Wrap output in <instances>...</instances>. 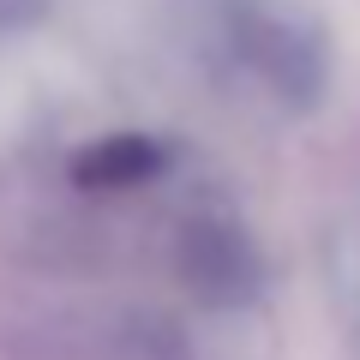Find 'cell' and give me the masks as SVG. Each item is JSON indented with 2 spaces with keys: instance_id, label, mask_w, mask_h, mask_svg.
Instances as JSON below:
<instances>
[{
  "instance_id": "6da1fadb",
  "label": "cell",
  "mask_w": 360,
  "mask_h": 360,
  "mask_svg": "<svg viewBox=\"0 0 360 360\" xmlns=\"http://www.w3.org/2000/svg\"><path fill=\"white\" fill-rule=\"evenodd\" d=\"M217 49L270 108L307 115L330 84V37L295 0H217Z\"/></svg>"
},
{
  "instance_id": "7a4b0ae2",
  "label": "cell",
  "mask_w": 360,
  "mask_h": 360,
  "mask_svg": "<svg viewBox=\"0 0 360 360\" xmlns=\"http://www.w3.org/2000/svg\"><path fill=\"white\" fill-rule=\"evenodd\" d=\"M174 270L205 307H246L264 288V258L229 210H193L174 234Z\"/></svg>"
},
{
  "instance_id": "3957f363",
  "label": "cell",
  "mask_w": 360,
  "mask_h": 360,
  "mask_svg": "<svg viewBox=\"0 0 360 360\" xmlns=\"http://www.w3.org/2000/svg\"><path fill=\"white\" fill-rule=\"evenodd\" d=\"M162 168H168L162 139H150V132H108V139H96L72 162V180L84 193H132V186H150Z\"/></svg>"
},
{
  "instance_id": "277c9868",
  "label": "cell",
  "mask_w": 360,
  "mask_h": 360,
  "mask_svg": "<svg viewBox=\"0 0 360 360\" xmlns=\"http://www.w3.org/2000/svg\"><path fill=\"white\" fill-rule=\"evenodd\" d=\"M37 13H42V0H0V30H13V25H30Z\"/></svg>"
}]
</instances>
